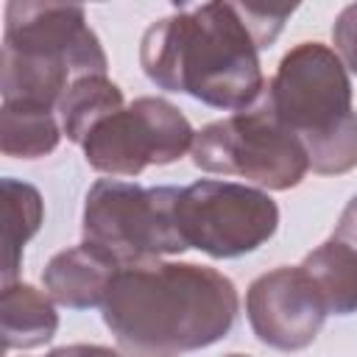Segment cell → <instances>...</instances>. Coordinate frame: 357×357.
<instances>
[{"instance_id": "8992f818", "label": "cell", "mask_w": 357, "mask_h": 357, "mask_svg": "<svg viewBox=\"0 0 357 357\" xmlns=\"http://www.w3.org/2000/svg\"><path fill=\"white\" fill-rule=\"evenodd\" d=\"M178 187H142L120 178H98L84 198V243L103 248L123 268L184 254L176 223Z\"/></svg>"}, {"instance_id": "4fadbf2b", "label": "cell", "mask_w": 357, "mask_h": 357, "mask_svg": "<svg viewBox=\"0 0 357 357\" xmlns=\"http://www.w3.org/2000/svg\"><path fill=\"white\" fill-rule=\"evenodd\" d=\"M61 123L53 109L36 103H3L0 109V151L11 159H39L56 151Z\"/></svg>"}, {"instance_id": "ba28073f", "label": "cell", "mask_w": 357, "mask_h": 357, "mask_svg": "<svg viewBox=\"0 0 357 357\" xmlns=\"http://www.w3.org/2000/svg\"><path fill=\"white\" fill-rule=\"evenodd\" d=\"M195 131L178 106L165 98H137L100 120L84 139V159L106 176H139L151 165L178 162L192 151Z\"/></svg>"}, {"instance_id": "7c38bea8", "label": "cell", "mask_w": 357, "mask_h": 357, "mask_svg": "<svg viewBox=\"0 0 357 357\" xmlns=\"http://www.w3.org/2000/svg\"><path fill=\"white\" fill-rule=\"evenodd\" d=\"M59 329V312L53 298L33 284L11 282L0 293V335L3 349H39L53 340Z\"/></svg>"}, {"instance_id": "6da1fadb", "label": "cell", "mask_w": 357, "mask_h": 357, "mask_svg": "<svg viewBox=\"0 0 357 357\" xmlns=\"http://www.w3.org/2000/svg\"><path fill=\"white\" fill-rule=\"evenodd\" d=\"M296 6L198 3L153 20L139 42L151 84L212 109L245 112L265 92L259 50L271 47Z\"/></svg>"}, {"instance_id": "7a4b0ae2", "label": "cell", "mask_w": 357, "mask_h": 357, "mask_svg": "<svg viewBox=\"0 0 357 357\" xmlns=\"http://www.w3.org/2000/svg\"><path fill=\"white\" fill-rule=\"evenodd\" d=\"M237 310V287L220 271L151 259L120 268L103 304V324L123 349L170 357L223 340Z\"/></svg>"}, {"instance_id": "3957f363", "label": "cell", "mask_w": 357, "mask_h": 357, "mask_svg": "<svg viewBox=\"0 0 357 357\" xmlns=\"http://www.w3.org/2000/svg\"><path fill=\"white\" fill-rule=\"evenodd\" d=\"M106 53L73 3L11 0L6 6L0 92L3 103L59 109L64 92L84 75H106Z\"/></svg>"}, {"instance_id": "8fae6325", "label": "cell", "mask_w": 357, "mask_h": 357, "mask_svg": "<svg viewBox=\"0 0 357 357\" xmlns=\"http://www.w3.org/2000/svg\"><path fill=\"white\" fill-rule=\"evenodd\" d=\"M120 262L92 243H81L53 254L42 271V284L47 296L70 310L103 307L112 290Z\"/></svg>"}, {"instance_id": "52a82bcc", "label": "cell", "mask_w": 357, "mask_h": 357, "mask_svg": "<svg viewBox=\"0 0 357 357\" xmlns=\"http://www.w3.org/2000/svg\"><path fill=\"white\" fill-rule=\"evenodd\" d=\"M176 223L187 248H198L212 259H237L276 234L279 206L265 190L198 178L178 192Z\"/></svg>"}, {"instance_id": "277c9868", "label": "cell", "mask_w": 357, "mask_h": 357, "mask_svg": "<svg viewBox=\"0 0 357 357\" xmlns=\"http://www.w3.org/2000/svg\"><path fill=\"white\" fill-rule=\"evenodd\" d=\"M262 98L271 112L301 139L310 167L343 176L357 167V112L343 59L321 42L290 47Z\"/></svg>"}, {"instance_id": "30bf717a", "label": "cell", "mask_w": 357, "mask_h": 357, "mask_svg": "<svg viewBox=\"0 0 357 357\" xmlns=\"http://www.w3.org/2000/svg\"><path fill=\"white\" fill-rule=\"evenodd\" d=\"M329 315L357 312V195L343 206L335 231L298 265Z\"/></svg>"}, {"instance_id": "2e32d148", "label": "cell", "mask_w": 357, "mask_h": 357, "mask_svg": "<svg viewBox=\"0 0 357 357\" xmlns=\"http://www.w3.org/2000/svg\"><path fill=\"white\" fill-rule=\"evenodd\" d=\"M332 42H335V53L343 59L346 70H351L357 75V3L346 6L335 17Z\"/></svg>"}, {"instance_id": "9c48e42d", "label": "cell", "mask_w": 357, "mask_h": 357, "mask_svg": "<svg viewBox=\"0 0 357 357\" xmlns=\"http://www.w3.org/2000/svg\"><path fill=\"white\" fill-rule=\"evenodd\" d=\"M245 315L259 343L279 351H301L318 337L329 312L307 273L298 265H282L248 284Z\"/></svg>"}, {"instance_id": "5b68a950", "label": "cell", "mask_w": 357, "mask_h": 357, "mask_svg": "<svg viewBox=\"0 0 357 357\" xmlns=\"http://www.w3.org/2000/svg\"><path fill=\"white\" fill-rule=\"evenodd\" d=\"M190 153L195 167L206 173L237 176L276 192L298 187L310 170L301 139L271 112L265 98L195 131Z\"/></svg>"}, {"instance_id": "5bb4252c", "label": "cell", "mask_w": 357, "mask_h": 357, "mask_svg": "<svg viewBox=\"0 0 357 357\" xmlns=\"http://www.w3.org/2000/svg\"><path fill=\"white\" fill-rule=\"evenodd\" d=\"M123 109V89L106 75L78 78L59 100V123L70 142L84 145L89 131Z\"/></svg>"}, {"instance_id": "ac0fdd59", "label": "cell", "mask_w": 357, "mask_h": 357, "mask_svg": "<svg viewBox=\"0 0 357 357\" xmlns=\"http://www.w3.org/2000/svg\"><path fill=\"white\" fill-rule=\"evenodd\" d=\"M226 357H245V354H226Z\"/></svg>"}, {"instance_id": "e0dca14e", "label": "cell", "mask_w": 357, "mask_h": 357, "mask_svg": "<svg viewBox=\"0 0 357 357\" xmlns=\"http://www.w3.org/2000/svg\"><path fill=\"white\" fill-rule=\"evenodd\" d=\"M45 357H117V351L98 343H73V346H59Z\"/></svg>"}, {"instance_id": "9a60e30c", "label": "cell", "mask_w": 357, "mask_h": 357, "mask_svg": "<svg viewBox=\"0 0 357 357\" xmlns=\"http://www.w3.org/2000/svg\"><path fill=\"white\" fill-rule=\"evenodd\" d=\"M3 201H6V229H3V245H6V268H3V284L17 282L20 259L25 243L39 231L45 220V204L33 184L17 181L6 176L0 181Z\"/></svg>"}]
</instances>
